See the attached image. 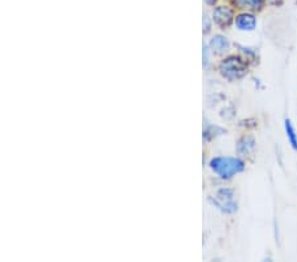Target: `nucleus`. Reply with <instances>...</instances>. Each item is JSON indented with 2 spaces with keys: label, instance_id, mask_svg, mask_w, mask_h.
<instances>
[{
  "label": "nucleus",
  "instance_id": "f257e3e1",
  "mask_svg": "<svg viewBox=\"0 0 297 262\" xmlns=\"http://www.w3.org/2000/svg\"><path fill=\"white\" fill-rule=\"evenodd\" d=\"M208 167L222 180H230L243 172L246 163L239 156H213L208 162Z\"/></svg>",
  "mask_w": 297,
  "mask_h": 262
},
{
  "label": "nucleus",
  "instance_id": "f03ea898",
  "mask_svg": "<svg viewBox=\"0 0 297 262\" xmlns=\"http://www.w3.org/2000/svg\"><path fill=\"white\" fill-rule=\"evenodd\" d=\"M218 73L229 82L239 81L246 77L249 71V62L239 54H229L221 58L217 65Z\"/></svg>",
  "mask_w": 297,
  "mask_h": 262
},
{
  "label": "nucleus",
  "instance_id": "7ed1b4c3",
  "mask_svg": "<svg viewBox=\"0 0 297 262\" xmlns=\"http://www.w3.org/2000/svg\"><path fill=\"white\" fill-rule=\"evenodd\" d=\"M209 203L214 205L222 214H231L238 211V201L235 197V191L230 187H222L214 196L209 197Z\"/></svg>",
  "mask_w": 297,
  "mask_h": 262
},
{
  "label": "nucleus",
  "instance_id": "20e7f679",
  "mask_svg": "<svg viewBox=\"0 0 297 262\" xmlns=\"http://www.w3.org/2000/svg\"><path fill=\"white\" fill-rule=\"evenodd\" d=\"M212 19L215 27L219 28L221 31H226L235 22L234 9L225 4L215 5L212 12Z\"/></svg>",
  "mask_w": 297,
  "mask_h": 262
},
{
  "label": "nucleus",
  "instance_id": "39448f33",
  "mask_svg": "<svg viewBox=\"0 0 297 262\" xmlns=\"http://www.w3.org/2000/svg\"><path fill=\"white\" fill-rule=\"evenodd\" d=\"M206 44H208L212 56H215V57H225L231 49L230 40L227 39L226 36L221 35V33L212 36Z\"/></svg>",
  "mask_w": 297,
  "mask_h": 262
},
{
  "label": "nucleus",
  "instance_id": "423d86ee",
  "mask_svg": "<svg viewBox=\"0 0 297 262\" xmlns=\"http://www.w3.org/2000/svg\"><path fill=\"white\" fill-rule=\"evenodd\" d=\"M235 27L236 29H239L242 32H253L256 29L257 25V19L253 12H247L243 11L235 16Z\"/></svg>",
  "mask_w": 297,
  "mask_h": 262
},
{
  "label": "nucleus",
  "instance_id": "0eeeda50",
  "mask_svg": "<svg viewBox=\"0 0 297 262\" xmlns=\"http://www.w3.org/2000/svg\"><path fill=\"white\" fill-rule=\"evenodd\" d=\"M255 147H256L255 139L253 137H250V135H243L236 143V152L240 156L251 155L255 151Z\"/></svg>",
  "mask_w": 297,
  "mask_h": 262
},
{
  "label": "nucleus",
  "instance_id": "6e6552de",
  "mask_svg": "<svg viewBox=\"0 0 297 262\" xmlns=\"http://www.w3.org/2000/svg\"><path fill=\"white\" fill-rule=\"evenodd\" d=\"M226 133V130L223 129V127H221V126H218V124H214V123H206L204 127V133H202V139H204V142H210V141H213V139L218 138V137H221V135H223V134Z\"/></svg>",
  "mask_w": 297,
  "mask_h": 262
},
{
  "label": "nucleus",
  "instance_id": "1a4fd4ad",
  "mask_svg": "<svg viewBox=\"0 0 297 262\" xmlns=\"http://www.w3.org/2000/svg\"><path fill=\"white\" fill-rule=\"evenodd\" d=\"M234 4L236 8L247 12H257L263 8L264 0H234Z\"/></svg>",
  "mask_w": 297,
  "mask_h": 262
},
{
  "label": "nucleus",
  "instance_id": "9d476101",
  "mask_svg": "<svg viewBox=\"0 0 297 262\" xmlns=\"http://www.w3.org/2000/svg\"><path fill=\"white\" fill-rule=\"evenodd\" d=\"M284 126H285V133H287V139H288L289 144H291L293 150H297V134L295 131V127H293L291 119H285Z\"/></svg>",
  "mask_w": 297,
  "mask_h": 262
},
{
  "label": "nucleus",
  "instance_id": "9b49d317",
  "mask_svg": "<svg viewBox=\"0 0 297 262\" xmlns=\"http://www.w3.org/2000/svg\"><path fill=\"white\" fill-rule=\"evenodd\" d=\"M202 24H204V29H202V32H204V35H209L210 33V31H212V27H213V19L209 18L208 15L205 14L204 15V20H202Z\"/></svg>",
  "mask_w": 297,
  "mask_h": 262
},
{
  "label": "nucleus",
  "instance_id": "f8f14e48",
  "mask_svg": "<svg viewBox=\"0 0 297 262\" xmlns=\"http://www.w3.org/2000/svg\"><path fill=\"white\" fill-rule=\"evenodd\" d=\"M240 48V50L243 52L244 56H246V60L247 61H250L251 58H254L255 56H256V49L254 48H249V47H244V45H238Z\"/></svg>",
  "mask_w": 297,
  "mask_h": 262
},
{
  "label": "nucleus",
  "instance_id": "ddd939ff",
  "mask_svg": "<svg viewBox=\"0 0 297 262\" xmlns=\"http://www.w3.org/2000/svg\"><path fill=\"white\" fill-rule=\"evenodd\" d=\"M210 56H212V53H210V50H209L208 44H205L204 50H202V57H204V67L205 68H208L209 64H210Z\"/></svg>",
  "mask_w": 297,
  "mask_h": 262
},
{
  "label": "nucleus",
  "instance_id": "4468645a",
  "mask_svg": "<svg viewBox=\"0 0 297 262\" xmlns=\"http://www.w3.org/2000/svg\"><path fill=\"white\" fill-rule=\"evenodd\" d=\"M205 4L209 5V7H215L218 3V0H204Z\"/></svg>",
  "mask_w": 297,
  "mask_h": 262
},
{
  "label": "nucleus",
  "instance_id": "2eb2a0df",
  "mask_svg": "<svg viewBox=\"0 0 297 262\" xmlns=\"http://www.w3.org/2000/svg\"><path fill=\"white\" fill-rule=\"evenodd\" d=\"M268 4H272V5H280L281 3H283V0H266Z\"/></svg>",
  "mask_w": 297,
  "mask_h": 262
}]
</instances>
